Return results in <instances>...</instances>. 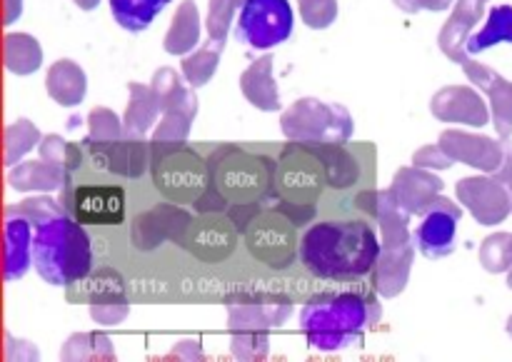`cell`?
Here are the masks:
<instances>
[{"mask_svg": "<svg viewBox=\"0 0 512 362\" xmlns=\"http://www.w3.org/2000/svg\"><path fill=\"white\" fill-rule=\"evenodd\" d=\"M370 218H328L300 238V260L310 275L330 283H358L375 270L383 243Z\"/></svg>", "mask_w": 512, "mask_h": 362, "instance_id": "1", "label": "cell"}, {"mask_svg": "<svg viewBox=\"0 0 512 362\" xmlns=\"http://www.w3.org/2000/svg\"><path fill=\"white\" fill-rule=\"evenodd\" d=\"M383 315L378 298L370 290H340L310 298L300 313V330L313 348L335 353L363 340L365 330Z\"/></svg>", "mask_w": 512, "mask_h": 362, "instance_id": "2", "label": "cell"}, {"mask_svg": "<svg viewBox=\"0 0 512 362\" xmlns=\"http://www.w3.org/2000/svg\"><path fill=\"white\" fill-rule=\"evenodd\" d=\"M488 5V0H458L455 3L453 15L448 18L445 28L440 30L438 45L445 55H448L453 63L463 65L468 78L475 85L488 93L490 105H493V120L495 130L503 140H510L512 135V83L505 80L503 75H498L495 70H490L488 65H480L470 58L468 40L470 30L475 28L480 18H483V10Z\"/></svg>", "mask_w": 512, "mask_h": 362, "instance_id": "3", "label": "cell"}, {"mask_svg": "<svg viewBox=\"0 0 512 362\" xmlns=\"http://www.w3.org/2000/svg\"><path fill=\"white\" fill-rule=\"evenodd\" d=\"M33 265L50 285L70 288L88 278L93 270V248L83 223L70 213H60L35 225Z\"/></svg>", "mask_w": 512, "mask_h": 362, "instance_id": "4", "label": "cell"}, {"mask_svg": "<svg viewBox=\"0 0 512 362\" xmlns=\"http://www.w3.org/2000/svg\"><path fill=\"white\" fill-rule=\"evenodd\" d=\"M210 185L230 205L263 203L273 198L278 158L260 153V145H208Z\"/></svg>", "mask_w": 512, "mask_h": 362, "instance_id": "5", "label": "cell"}, {"mask_svg": "<svg viewBox=\"0 0 512 362\" xmlns=\"http://www.w3.org/2000/svg\"><path fill=\"white\" fill-rule=\"evenodd\" d=\"M153 145V180L160 193L175 203H195L210 185L208 158L185 143Z\"/></svg>", "mask_w": 512, "mask_h": 362, "instance_id": "6", "label": "cell"}, {"mask_svg": "<svg viewBox=\"0 0 512 362\" xmlns=\"http://www.w3.org/2000/svg\"><path fill=\"white\" fill-rule=\"evenodd\" d=\"M328 188L325 180V165L313 148L305 143H285L280 148L278 165H275L273 198L293 205H315L323 190ZM268 200V203H270Z\"/></svg>", "mask_w": 512, "mask_h": 362, "instance_id": "7", "label": "cell"}, {"mask_svg": "<svg viewBox=\"0 0 512 362\" xmlns=\"http://www.w3.org/2000/svg\"><path fill=\"white\" fill-rule=\"evenodd\" d=\"M280 128L285 138L295 143H348L353 135V118L343 105L303 98L285 110Z\"/></svg>", "mask_w": 512, "mask_h": 362, "instance_id": "8", "label": "cell"}, {"mask_svg": "<svg viewBox=\"0 0 512 362\" xmlns=\"http://www.w3.org/2000/svg\"><path fill=\"white\" fill-rule=\"evenodd\" d=\"M245 243L253 258L275 270H285L300 255L298 225L275 208H265L245 228Z\"/></svg>", "mask_w": 512, "mask_h": 362, "instance_id": "9", "label": "cell"}, {"mask_svg": "<svg viewBox=\"0 0 512 362\" xmlns=\"http://www.w3.org/2000/svg\"><path fill=\"white\" fill-rule=\"evenodd\" d=\"M63 205L83 225H120L125 220V190L118 183L83 180L63 188Z\"/></svg>", "mask_w": 512, "mask_h": 362, "instance_id": "10", "label": "cell"}, {"mask_svg": "<svg viewBox=\"0 0 512 362\" xmlns=\"http://www.w3.org/2000/svg\"><path fill=\"white\" fill-rule=\"evenodd\" d=\"M293 33L288 0H245L238 13V38L255 50H270Z\"/></svg>", "mask_w": 512, "mask_h": 362, "instance_id": "11", "label": "cell"}, {"mask_svg": "<svg viewBox=\"0 0 512 362\" xmlns=\"http://www.w3.org/2000/svg\"><path fill=\"white\" fill-rule=\"evenodd\" d=\"M460 218H463V213H460L458 205L438 195L433 205L423 213V220L415 230V248L430 260L448 258L455 250V233H458Z\"/></svg>", "mask_w": 512, "mask_h": 362, "instance_id": "12", "label": "cell"}, {"mask_svg": "<svg viewBox=\"0 0 512 362\" xmlns=\"http://www.w3.org/2000/svg\"><path fill=\"white\" fill-rule=\"evenodd\" d=\"M83 150H88L95 168L108 170L120 178H140L153 165V145L145 143L143 138H123L110 143H95L85 138Z\"/></svg>", "mask_w": 512, "mask_h": 362, "instance_id": "13", "label": "cell"}, {"mask_svg": "<svg viewBox=\"0 0 512 362\" xmlns=\"http://www.w3.org/2000/svg\"><path fill=\"white\" fill-rule=\"evenodd\" d=\"M313 148V153L323 160L325 180L330 190H348L360 188L365 178V168H373L375 153L368 160L360 158L365 145H348V143H305ZM365 190V188H363Z\"/></svg>", "mask_w": 512, "mask_h": 362, "instance_id": "14", "label": "cell"}, {"mask_svg": "<svg viewBox=\"0 0 512 362\" xmlns=\"http://www.w3.org/2000/svg\"><path fill=\"white\" fill-rule=\"evenodd\" d=\"M238 240V225L225 213H205V218L193 220L185 233L183 245L200 260L218 263L225 260Z\"/></svg>", "mask_w": 512, "mask_h": 362, "instance_id": "15", "label": "cell"}, {"mask_svg": "<svg viewBox=\"0 0 512 362\" xmlns=\"http://www.w3.org/2000/svg\"><path fill=\"white\" fill-rule=\"evenodd\" d=\"M190 223H193V218H190L188 210L173 203H160L135 218L133 245L138 250H153L165 240H175L178 245H183Z\"/></svg>", "mask_w": 512, "mask_h": 362, "instance_id": "16", "label": "cell"}, {"mask_svg": "<svg viewBox=\"0 0 512 362\" xmlns=\"http://www.w3.org/2000/svg\"><path fill=\"white\" fill-rule=\"evenodd\" d=\"M458 198L480 225L503 223L512 210L510 190L500 178H463L458 183Z\"/></svg>", "mask_w": 512, "mask_h": 362, "instance_id": "17", "label": "cell"}, {"mask_svg": "<svg viewBox=\"0 0 512 362\" xmlns=\"http://www.w3.org/2000/svg\"><path fill=\"white\" fill-rule=\"evenodd\" d=\"M88 280V278H85ZM73 303H93L90 315L93 320L103 325H115L123 323L125 315H128V300H125V288L123 278H120L115 270H100L98 275L88 280L85 290L80 295H70Z\"/></svg>", "mask_w": 512, "mask_h": 362, "instance_id": "18", "label": "cell"}, {"mask_svg": "<svg viewBox=\"0 0 512 362\" xmlns=\"http://www.w3.org/2000/svg\"><path fill=\"white\" fill-rule=\"evenodd\" d=\"M440 148L453 160L468 163L473 168L485 170V173H498L505 163V148L495 140L483 138V135L460 133V130H445L440 135Z\"/></svg>", "mask_w": 512, "mask_h": 362, "instance_id": "19", "label": "cell"}, {"mask_svg": "<svg viewBox=\"0 0 512 362\" xmlns=\"http://www.w3.org/2000/svg\"><path fill=\"white\" fill-rule=\"evenodd\" d=\"M293 313V305L285 298H275V295H243L240 305H230V330L233 333H243V330H265L273 325H283L288 315Z\"/></svg>", "mask_w": 512, "mask_h": 362, "instance_id": "20", "label": "cell"}, {"mask_svg": "<svg viewBox=\"0 0 512 362\" xmlns=\"http://www.w3.org/2000/svg\"><path fill=\"white\" fill-rule=\"evenodd\" d=\"M388 190L400 208L408 210L410 215H423L443 190V180L415 165V168L398 170Z\"/></svg>", "mask_w": 512, "mask_h": 362, "instance_id": "21", "label": "cell"}, {"mask_svg": "<svg viewBox=\"0 0 512 362\" xmlns=\"http://www.w3.org/2000/svg\"><path fill=\"white\" fill-rule=\"evenodd\" d=\"M430 110L438 120H445V123H468L475 125V128H483L490 120L488 105L483 103L475 90L470 88H443L433 95V103H430Z\"/></svg>", "mask_w": 512, "mask_h": 362, "instance_id": "22", "label": "cell"}, {"mask_svg": "<svg viewBox=\"0 0 512 362\" xmlns=\"http://www.w3.org/2000/svg\"><path fill=\"white\" fill-rule=\"evenodd\" d=\"M413 243L398 245V248H380L378 263L373 270V285L383 298H395L405 290L413 268Z\"/></svg>", "mask_w": 512, "mask_h": 362, "instance_id": "23", "label": "cell"}, {"mask_svg": "<svg viewBox=\"0 0 512 362\" xmlns=\"http://www.w3.org/2000/svg\"><path fill=\"white\" fill-rule=\"evenodd\" d=\"M5 280L13 283L28 273L33 263V230L30 220L15 213H5Z\"/></svg>", "mask_w": 512, "mask_h": 362, "instance_id": "24", "label": "cell"}, {"mask_svg": "<svg viewBox=\"0 0 512 362\" xmlns=\"http://www.w3.org/2000/svg\"><path fill=\"white\" fill-rule=\"evenodd\" d=\"M240 90L255 108L268 113L280 110V93L273 80V55L253 60V65L240 75Z\"/></svg>", "mask_w": 512, "mask_h": 362, "instance_id": "25", "label": "cell"}, {"mask_svg": "<svg viewBox=\"0 0 512 362\" xmlns=\"http://www.w3.org/2000/svg\"><path fill=\"white\" fill-rule=\"evenodd\" d=\"M68 168L53 160H30L20 168L10 170V188L15 190H58L68 183Z\"/></svg>", "mask_w": 512, "mask_h": 362, "instance_id": "26", "label": "cell"}, {"mask_svg": "<svg viewBox=\"0 0 512 362\" xmlns=\"http://www.w3.org/2000/svg\"><path fill=\"white\" fill-rule=\"evenodd\" d=\"M130 103L128 110H125V133L128 138H143L153 123L158 120V115L163 113L158 103V95H155L153 85H140V83H130Z\"/></svg>", "mask_w": 512, "mask_h": 362, "instance_id": "27", "label": "cell"}, {"mask_svg": "<svg viewBox=\"0 0 512 362\" xmlns=\"http://www.w3.org/2000/svg\"><path fill=\"white\" fill-rule=\"evenodd\" d=\"M48 93L55 103L65 105V108H73V105L83 103L85 90H88V80L85 73L80 70V65H75L73 60H58L53 68L48 70Z\"/></svg>", "mask_w": 512, "mask_h": 362, "instance_id": "28", "label": "cell"}, {"mask_svg": "<svg viewBox=\"0 0 512 362\" xmlns=\"http://www.w3.org/2000/svg\"><path fill=\"white\" fill-rule=\"evenodd\" d=\"M153 90L158 95V103L163 113H185L195 118L198 113V98L190 88H185L183 78L173 68H160L153 75Z\"/></svg>", "mask_w": 512, "mask_h": 362, "instance_id": "29", "label": "cell"}, {"mask_svg": "<svg viewBox=\"0 0 512 362\" xmlns=\"http://www.w3.org/2000/svg\"><path fill=\"white\" fill-rule=\"evenodd\" d=\"M200 40V13L195 8V0H183L175 10L173 25L165 35V50L170 55H185L198 45Z\"/></svg>", "mask_w": 512, "mask_h": 362, "instance_id": "30", "label": "cell"}, {"mask_svg": "<svg viewBox=\"0 0 512 362\" xmlns=\"http://www.w3.org/2000/svg\"><path fill=\"white\" fill-rule=\"evenodd\" d=\"M168 5L170 0H110L113 18L118 20L120 28L130 30V33H140L148 28Z\"/></svg>", "mask_w": 512, "mask_h": 362, "instance_id": "31", "label": "cell"}, {"mask_svg": "<svg viewBox=\"0 0 512 362\" xmlns=\"http://www.w3.org/2000/svg\"><path fill=\"white\" fill-rule=\"evenodd\" d=\"M43 63V50L33 35L10 33L5 35V65L15 75H30Z\"/></svg>", "mask_w": 512, "mask_h": 362, "instance_id": "32", "label": "cell"}, {"mask_svg": "<svg viewBox=\"0 0 512 362\" xmlns=\"http://www.w3.org/2000/svg\"><path fill=\"white\" fill-rule=\"evenodd\" d=\"M498 43H512V5H498L490 10L488 23L480 33L470 35L468 53H483Z\"/></svg>", "mask_w": 512, "mask_h": 362, "instance_id": "33", "label": "cell"}, {"mask_svg": "<svg viewBox=\"0 0 512 362\" xmlns=\"http://www.w3.org/2000/svg\"><path fill=\"white\" fill-rule=\"evenodd\" d=\"M223 48L225 45L208 40L203 48L195 50L193 55H188V58L183 60V75L185 80H188L190 88H203V85L213 78L215 70H218Z\"/></svg>", "mask_w": 512, "mask_h": 362, "instance_id": "34", "label": "cell"}, {"mask_svg": "<svg viewBox=\"0 0 512 362\" xmlns=\"http://www.w3.org/2000/svg\"><path fill=\"white\" fill-rule=\"evenodd\" d=\"M38 140H40L38 128H35L30 120L20 118L18 123H13L8 130H5V163L8 165L18 163L30 148L38 145Z\"/></svg>", "mask_w": 512, "mask_h": 362, "instance_id": "35", "label": "cell"}, {"mask_svg": "<svg viewBox=\"0 0 512 362\" xmlns=\"http://www.w3.org/2000/svg\"><path fill=\"white\" fill-rule=\"evenodd\" d=\"M480 263L490 273H505L512 268V235H490L480 248Z\"/></svg>", "mask_w": 512, "mask_h": 362, "instance_id": "36", "label": "cell"}, {"mask_svg": "<svg viewBox=\"0 0 512 362\" xmlns=\"http://www.w3.org/2000/svg\"><path fill=\"white\" fill-rule=\"evenodd\" d=\"M245 0H210L208 8V38L213 43L225 45L228 40L230 20L235 18V10H240Z\"/></svg>", "mask_w": 512, "mask_h": 362, "instance_id": "37", "label": "cell"}, {"mask_svg": "<svg viewBox=\"0 0 512 362\" xmlns=\"http://www.w3.org/2000/svg\"><path fill=\"white\" fill-rule=\"evenodd\" d=\"M65 360H85V358H113V345L103 335H73L63 348Z\"/></svg>", "mask_w": 512, "mask_h": 362, "instance_id": "38", "label": "cell"}, {"mask_svg": "<svg viewBox=\"0 0 512 362\" xmlns=\"http://www.w3.org/2000/svg\"><path fill=\"white\" fill-rule=\"evenodd\" d=\"M90 123V140L95 143H110V140H123L128 138L125 133V125H120V118L108 108H95L93 113L88 115Z\"/></svg>", "mask_w": 512, "mask_h": 362, "instance_id": "39", "label": "cell"}, {"mask_svg": "<svg viewBox=\"0 0 512 362\" xmlns=\"http://www.w3.org/2000/svg\"><path fill=\"white\" fill-rule=\"evenodd\" d=\"M300 18L308 28L323 30L338 18V0H298Z\"/></svg>", "mask_w": 512, "mask_h": 362, "instance_id": "40", "label": "cell"}, {"mask_svg": "<svg viewBox=\"0 0 512 362\" xmlns=\"http://www.w3.org/2000/svg\"><path fill=\"white\" fill-rule=\"evenodd\" d=\"M193 118L185 113H163V120L155 128V143H188Z\"/></svg>", "mask_w": 512, "mask_h": 362, "instance_id": "41", "label": "cell"}, {"mask_svg": "<svg viewBox=\"0 0 512 362\" xmlns=\"http://www.w3.org/2000/svg\"><path fill=\"white\" fill-rule=\"evenodd\" d=\"M233 355L240 360H260L268 355V333L265 330H243L233 333Z\"/></svg>", "mask_w": 512, "mask_h": 362, "instance_id": "42", "label": "cell"}, {"mask_svg": "<svg viewBox=\"0 0 512 362\" xmlns=\"http://www.w3.org/2000/svg\"><path fill=\"white\" fill-rule=\"evenodd\" d=\"M5 213H15V215H23V218H28L30 223L38 225L43 223V220L53 218V215H60V213H68L65 210L63 203H55L53 198H28L23 200L20 205H10Z\"/></svg>", "mask_w": 512, "mask_h": 362, "instance_id": "43", "label": "cell"}, {"mask_svg": "<svg viewBox=\"0 0 512 362\" xmlns=\"http://www.w3.org/2000/svg\"><path fill=\"white\" fill-rule=\"evenodd\" d=\"M413 160L418 168H438V170H448L450 165L455 163V160L450 158L443 148H440V143L428 145V148H420L418 153H415Z\"/></svg>", "mask_w": 512, "mask_h": 362, "instance_id": "44", "label": "cell"}, {"mask_svg": "<svg viewBox=\"0 0 512 362\" xmlns=\"http://www.w3.org/2000/svg\"><path fill=\"white\" fill-rule=\"evenodd\" d=\"M400 10L405 13H418V10H433V13H440V10H448L455 0H393Z\"/></svg>", "mask_w": 512, "mask_h": 362, "instance_id": "45", "label": "cell"}, {"mask_svg": "<svg viewBox=\"0 0 512 362\" xmlns=\"http://www.w3.org/2000/svg\"><path fill=\"white\" fill-rule=\"evenodd\" d=\"M168 358L198 360V358H203V350H200V343H195V340H185V343H180L178 348L168 355Z\"/></svg>", "mask_w": 512, "mask_h": 362, "instance_id": "46", "label": "cell"}, {"mask_svg": "<svg viewBox=\"0 0 512 362\" xmlns=\"http://www.w3.org/2000/svg\"><path fill=\"white\" fill-rule=\"evenodd\" d=\"M495 178H500L505 185H508L510 198H512V145L510 143L505 145V163H503V168L498 170V175H495Z\"/></svg>", "mask_w": 512, "mask_h": 362, "instance_id": "47", "label": "cell"}, {"mask_svg": "<svg viewBox=\"0 0 512 362\" xmlns=\"http://www.w3.org/2000/svg\"><path fill=\"white\" fill-rule=\"evenodd\" d=\"M20 10H23V0H5V25L15 23Z\"/></svg>", "mask_w": 512, "mask_h": 362, "instance_id": "48", "label": "cell"}, {"mask_svg": "<svg viewBox=\"0 0 512 362\" xmlns=\"http://www.w3.org/2000/svg\"><path fill=\"white\" fill-rule=\"evenodd\" d=\"M100 0H75V5H80L83 10H93Z\"/></svg>", "mask_w": 512, "mask_h": 362, "instance_id": "49", "label": "cell"}, {"mask_svg": "<svg viewBox=\"0 0 512 362\" xmlns=\"http://www.w3.org/2000/svg\"><path fill=\"white\" fill-rule=\"evenodd\" d=\"M508 333L512 335V318H510V323H508Z\"/></svg>", "mask_w": 512, "mask_h": 362, "instance_id": "50", "label": "cell"}, {"mask_svg": "<svg viewBox=\"0 0 512 362\" xmlns=\"http://www.w3.org/2000/svg\"><path fill=\"white\" fill-rule=\"evenodd\" d=\"M508 285L512 288V268H510V278H508Z\"/></svg>", "mask_w": 512, "mask_h": 362, "instance_id": "51", "label": "cell"}]
</instances>
